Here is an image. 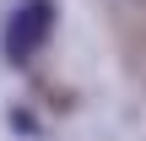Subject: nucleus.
Listing matches in <instances>:
<instances>
[{"mask_svg":"<svg viewBox=\"0 0 146 141\" xmlns=\"http://www.w3.org/2000/svg\"><path fill=\"white\" fill-rule=\"evenodd\" d=\"M54 0H16V11L5 16V27H0V54H5V65H27V60H38V49L49 43V33H54Z\"/></svg>","mask_w":146,"mask_h":141,"instance_id":"1","label":"nucleus"}]
</instances>
